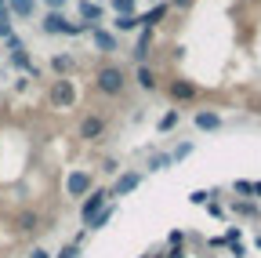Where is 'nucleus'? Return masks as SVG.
Wrapping results in <instances>:
<instances>
[{"mask_svg": "<svg viewBox=\"0 0 261 258\" xmlns=\"http://www.w3.org/2000/svg\"><path fill=\"white\" fill-rule=\"evenodd\" d=\"M149 48H152V29H142V37H138V44H135V58H138V66H145Z\"/></svg>", "mask_w": 261, "mask_h": 258, "instance_id": "obj_13", "label": "nucleus"}, {"mask_svg": "<svg viewBox=\"0 0 261 258\" xmlns=\"http://www.w3.org/2000/svg\"><path fill=\"white\" fill-rule=\"evenodd\" d=\"M51 69H55V73H58V80H62L65 73L73 69V58H69V55H55V58H51Z\"/></svg>", "mask_w": 261, "mask_h": 258, "instance_id": "obj_17", "label": "nucleus"}, {"mask_svg": "<svg viewBox=\"0 0 261 258\" xmlns=\"http://www.w3.org/2000/svg\"><path fill=\"white\" fill-rule=\"evenodd\" d=\"M174 124H178V109H171V113H163V116H160V131H171Z\"/></svg>", "mask_w": 261, "mask_h": 258, "instance_id": "obj_23", "label": "nucleus"}, {"mask_svg": "<svg viewBox=\"0 0 261 258\" xmlns=\"http://www.w3.org/2000/svg\"><path fill=\"white\" fill-rule=\"evenodd\" d=\"M138 182H142V175H138V171H127V175H120V178H116V185H113L109 193H113V197H123V193L138 189Z\"/></svg>", "mask_w": 261, "mask_h": 258, "instance_id": "obj_9", "label": "nucleus"}, {"mask_svg": "<svg viewBox=\"0 0 261 258\" xmlns=\"http://www.w3.org/2000/svg\"><path fill=\"white\" fill-rule=\"evenodd\" d=\"M4 4H8V0H0V8H4Z\"/></svg>", "mask_w": 261, "mask_h": 258, "instance_id": "obj_34", "label": "nucleus"}, {"mask_svg": "<svg viewBox=\"0 0 261 258\" xmlns=\"http://www.w3.org/2000/svg\"><path fill=\"white\" fill-rule=\"evenodd\" d=\"M94 84H98V91H102V95L116 99V95H123V87H127V73H123L120 66H102Z\"/></svg>", "mask_w": 261, "mask_h": 258, "instance_id": "obj_1", "label": "nucleus"}, {"mask_svg": "<svg viewBox=\"0 0 261 258\" xmlns=\"http://www.w3.org/2000/svg\"><path fill=\"white\" fill-rule=\"evenodd\" d=\"M91 44H94L98 51H116V48H120V44H116V37H113V33H106V29H98V26L91 29Z\"/></svg>", "mask_w": 261, "mask_h": 258, "instance_id": "obj_11", "label": "nucleus"}, {"mask_svg": "<svg viewBox=\"0 0 261 258\" xmlns=\"http://www.w3.org/2000/svg\"><path fill=\"white\" fill-rule=\"evenodd\" d=\"M167 258H185V254H181V247H171V251H167Z\"/></svg>", "mask_w": 261, "mask_h": 258, "instance_id": "obj_33", "label": "nucleus"}, {"mask_svg": "<svg viewBox=\"0 0 261 258\" xmlns=\"http://www.w3.org/2000/svg\"><path fill=\"white\" fill-rule=\"evenodd\" d=\"M116 33H130V29H138V15H116Z\"/></svg>", "mask_w": 261, "mask_h": 258, "instance_id": "obj_19", "label": "nucleus"}, {"mask_svg": "<svg viewBox=\"0 0 261 258\" xmlns=\"http://www.w3.org/2000/svg\"><path fill=\"white\" fill-rule=\"evenodd\" d=\"M232 211H236V215H247V218H254V215H257V207H254V204H247V200H236V204H232Z\"/></svg>", "mask_w": 261, "mask_h": 258, "instance_id": "obj_24", "label": "nucleus"}, {"mask_svg": "<svg viewBox=\"0 0 261 258\" xmlns=\"http://www.w3.org/2000/svg\"><path fill=\"white\" fill-rule=\"evenodd\" d=\"M40 29H44V33H65V37H76V33H84V29L87 26H80V22H69V18H65L62 11H47L44 15V22H40Z\"/></svg>", "mask_w": 261, "mask_h": 258, "instance_id": "obj_2", "label": "nucleus"}, {"mask_svg": "<svg viewBox=\"0 0 261 258\" xmlns=\"http://www.w3.org/2000/svg\"><path fill=\"white\" fill-rule=\"evenodd\" d=\"M33 258H51V254H47L44 247H33Z\"/></svg>", "mask_w": 261, "mask_h": 258, "instance_id": "obj_32", "label": "nucleus"}, {"mask_svg": "<svg viewBox=\"0 0 261 258\" xmlns=\"http://www.w3.org/2000/svg\"><path fill=\"white\" fill-rule=\"evenodd\" d=\"M58 258H80V244H65V247L58 251Z\"/></svg>", "mask_w": 261, "mask_h": 258, "instance_id": "obj_27", "label": "nucleus"}, {"mask_svg": "<svg viewBox=\"0 0 261 258\" xmlns=\"http://www.w3.org/2000/svg\"><path fill=\"white\" fill-rule=\"evenodd\" d=\"M109 197H113L109 189H91V197H87V200H84V207H80V218H84V222H91L98 211H106V207H109Z\"/></svg>", "mask_w": 261, "mask_h": 258, "instance_id": "obj_4", "label": "nucleus"}, {"mask_svg": "<svg viewBox=\"0 0 261 258\" xmlns=\"http://www.w3.org/2000/svg\"><path fill=\"white\" fill-rule=\"evenodd\" d=\"M98 22H102V8H98V4H91V0H80V26L94 29Z\"/></svg>", "mask_w": 261, "mask_h": 258, "instance_id": "obj_8", "label": "nucleus"}, {"mask_svg": "<svg viewBox=\"0 0 261 258\" xmlns=\"http://www.w3.org/2000/svg\"><path fill=\"white\" fill-rule=\"evenodd\" d=\"M109 218H113V207H106V211H98L91 222H87V229H106L109 225Z\"/></svg>", "mask_w": 261, "mask_h": 258, "instance_id": "obj_20", "label": "nucleus"}, {"mask_svg": "<svg viewBox=\"0 0 261 258\" xmlns=\"http://www.w3.org/2000/svg\"><path fill=\"white\" fill-rule=\"evenodd\" d=\"M167 164H171V153H152L149 156V171H163Z\"/></svg>", "mask_w": 261, "mask_h": 258, "instance_id": "obj_21", "label": "nucleus"}, {"mask_svg": "<svg viewBox=\"0 0 261 258\" xmlns=\"http://www.w3.org/2000/svg\"><path fill=\"white\" fill-rule=\"evenodd\" d=\"M232 189L240 193V197H254V182H243V178H240V182H236Z\"/></svg>", "mask_w": 261, "mask_h": 258, "instance_id": "obj_26", "label": "nucleus"}, {"mask_svg": "<svg viewBox=\"0 0 261 258\" xmlns=\"http://www.w3.org/2000/svg\"><path fill=\"white\" fill-rule=\"evenodd\" d=\"M11 62H15V66H18L22 73H29V77H40V69H37V66H33V58L25 55V48H18V51H11Z\"/></svg>", "mask_w": 261, "mask_h": 258, "instance_id": "obj_12", "label": "nucleus"}, {"mask_svg": "<svg viewBox=\"0 0 261 258\" xmlns=\"http://www.w3.org/2000/svg\"><path fill=\"white\" fill-rule=\"evenodd\" d=\"M65 193H69V197H87L91 193V171H73L69 178H65Z\"/></svg>", "mask_w": 261, "mask_h": 258, "instance_id": "obj_5", "label": "nucleus"}, {"mask_svg": "<svg viewBox=\"0 0 261 258\" xmlns=\"http://www.w3.org/2000/svg\"><path fill=\"white\" fill-rule=\"evenodd\" d=\"M11 22H15L11 11H8V8H0V37H4V40L11 37Z\"/></svg>", "mask_w": 261, "mask_h": 258, "instance_id": "obj_22", "label": "nucleus"}, {"mask_svg": "<svg viewBox=\"0 0 261 258\" xmlns=\"http://www.w3.org/2000/svg\"><path fill=\"white\" fill-rule=\"evenodd\" d=\"M116 15H135V0H113Z\"/></svg>", "mask_w": 261, "mask_h": 258, "instance_id": "obj_25", "label": "nucleus"}, {"mask_svg": "<svg viewBox=\"0 0 261 258\" xmlns=\"http://www.w3.org/2000/svg\"><path fill=\"white\" fill-rule=\"evenodd\" d=\"M102 135H106V120H102V116H84V124H80V138L98 142Z\"/></svg>", "mask_w": 261, "mask_h": 258, "instance_id": "obj_6", "label": "nucleus"}, {"mask_svg": "<svg viewBox=\"0 0 261 258\" xmlns=\"http://www.w3.org/2000/svg\"><path fill=\"white\" fill-rule=\"evenodd\" d=\"M44 4H47L51 11H62V8H65V0H44Z\"/></svg>", "mask_w": 261, "mask_h": 258, "instance_id": "obj_30", "label": "nucleus"}, {"mask_svg": "<svg viewBox=\"0 0 261 258\" xmlns=\"http://www.w3.org/2000/svg\"><path fill=\"white\" fill-rule=\"evenodd\" d=\"M4 8L11 11V18H33V11H37V0H8Z\"/></svg>", "mask_w": 261, "mask_h": 258, "instance_id": "obj_10", "label": "nucleus"}, {"mask_svg": "<svg viewBox=\"0 0 261 258\" xmlns=\"http://www.w3.org/2000/svg\"><path fill=\"white\" fill-rule=\"evenodd\" d=\"M189 4H192V0H171L167 8H189Z\"/></svg>", "mask_w": 261, "mask_h": 258, "instance_id": "obj_31", "label": "nucleus"}, {"mask_svg": "<svg viewBox=\"0 0 261 258\" xmlns=\"http://www.w3.org/2000/svg\"><path fill=\"white\" fill-rule=\"evenodd\" d=\"M181 244H185V233L174 229V233H171V247H181Z\"/></svg>", "mask_w": 261, "mask_h": 258, "instance_id": "obj_29", "label": "nucleus"}, {"mask_svg": "<svg viewBox=\"0 0 261 258\" xmlns=\"http://www.w3.org/2000/svg\"><path fill=\"white\" fill-rule=\"evenodd\" d=\"M218 124H221L218 113H207V109H203V113H196V127H200V131H214Z\"/></svg>", "mask_w": 261, "mask_h": 258, "instance_id": "obj_15", "label": "nucleus"}, {"mask_svg": "<svg viewBox=\"0 0 261 258\" xmlns=\"http://www.w3.org/2000/svg\"><path fill=\"white\" fill-rule=\"evenodd\" d=\"M135 77H138V87H142V91H156V73H152L149 66H138Z\"/></svg>", "mask_w": 261, "mask_h": 258, "instance_id": "obj_16", "label": "nucleus"}, {"mask_svg": "<svg viewBox=\"0 0 261 258\" xmlns=\"http://www.w3.org/2000/svg\"><path fill=\"white\" fill-rule=\"evenodd\" d=\"M37 225H40L37 211H22V215H18V229H22V233H33Z\"/></svg>", "mask_w": 261, "mask_h": 258, "instance_id": "obj_18", "label": "nucleus"}, {"mask_svg": "<svg viewBox=\"0 0 261 258\" xmlns=\"http://www.w3.org/2000/svg\"><path fill=\"white\" fill-rule=\"evenodd\" d=\"M189 153H192V142H181V146H178V149L171 153V160H185Z\"/></svg>", "mask_w": 261, "mask_h": 258, "instance_id": "obj_28", "label": "nucleus"}, {"mask_svg": "<svg viewBox=\"0 0 261 258\" xmlns=\"http://www.w3.org/2000/svg\"><path fill=\"white\" fill-rule=\"evenodd\" d=\"M196 95H200V87L189 84V80H174V84H171V99H174V102H192Z\"/></svg>", "mask_w": 261, "mask_h": 258, "instance_id": "obj_7", "label": "nucleus"}, {"mask_svg": "<svg viewBox=\"0 0 261 258\" xmlns=\"http://www.w3.org/2000/svg\"><path fill=\"white\" fill-rule=\"evenodd\" d=\"M47 99H51V106H58V109H69L73 102H76V91H73V80H55L51 84V95H47Z\"/></svg>", "mask_w": 261, "mask_h": 258, "instance_id": "obj_3", "label": "nucleus"}, {"mask_svg": "<svg viewBox=\"0 0 261 258\" xmlns=\"http://www.w3.org/2000/svg\"><path fill=\"white\" fill-rule=\"evenodd\" d=\"M167 11H171V8H167V4H156V8H152V11H145V15H142V18H138V26H145V29H152V26H156V22H160V18H163V15H167Z\"/></svg>", "mask_w": 261, "mask_h": 258, "instance_id": "obj_14", "label": "nucleus"}]
</instances>
